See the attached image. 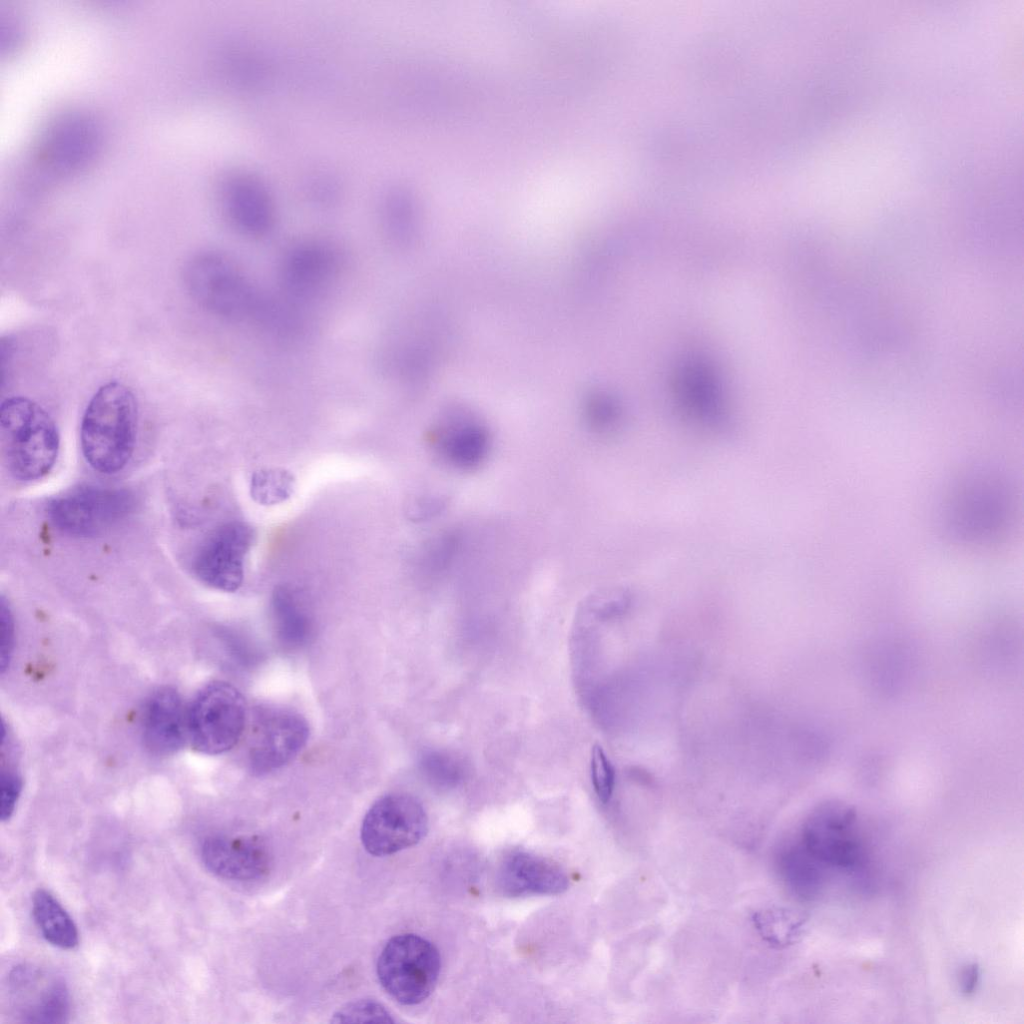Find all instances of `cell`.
Wrapping results in <instances>:
<instances>
[{"mask_svg":"<svg viewBox=\"0 0 1024 1024\" xmlns=\"http://www.w3.org/2000/svg\"><path fill=\"white\" fill-rule=\"evenodd\" d=\"M138 404L121 382L98 388L84 411L80 426L82 453L96 471L114 474L129 462L135 447Z\"/></svg>","mask_w":1024,"mask_h":1024,"instance_id":"obj_1","label":"cell"},{"mask_svg":"<svg viewBox=\"0 0 1024 1024\" xmlns=\"http://www.w3.org/2000/svg\"><path fill=\"white\" fill-rule=\"evenodd\" d=\"M183 277L192 299L222 319L261 323L271 301L234 260L220 252L194 255L186 263Z\"/></svg>","mask_w":1024,"mask_h":1024,"instance_id":"obj_2","label":"cell"},{"mask_svg":"<svg viewBox=\"0 0 1024 1024\" xmlns=\"http://www.w3.org/2000/svg\"><path fill=\"white\" fill-rule=\"evenodd\" d=\"M1 451L4 465L20 481L43 478L53 468L59 434L51 416L35 401L13 396L0 407Z\"/></svg>","mask_w":1024,"mask_h":1024,"instance_id":"obj_3","label":"cell"},{"mask_svg":"<svg viewBox=\"0 0 1024 1024\" xmlns=\"http://www.w3.org/2000/svg\"><path fill=\"white\" fill-rule=\"evenodd\" d=\"M377 976L385 991L403 1005H416L435 989L441 970L437 948L412 933L392 937L377 960Z\"/></svg>","mask_w":1024,"mask_h":1024,"instance_id":"obj_4","label":"cell"},{"mask_svg":"<svg viewBox=\"0 0 1024 1024\" xmlns=\"http://www.w3.org/2000/svg\"><path fill=\"white\" fill-rule=\"evenodd\" d=\"M246 721L241 692L228 682L212 681L195 694L187 709L188 738L200 753L222 754L238 743Z\"/></svg>","mask_w":1024,"mask_h":1024,"instance_id":"obj_5","label":"cell"},{"mask_svg":"<svg viewBox=\"0 0 1024 1024\" xmlns=\"http://www.w3.org/2000/svg\"><path fill=\"white\" fill-rule=\"evenodd\" d=\"M134 506V495L126 489L86 485L54 499L48 517L65 534L89 537L119 524Z\"/></svg>","mask_w":1024,"mask_h":1024,"instance_id":"obj_6","label":"cell"},{"mask_svg":"<svg viewBox=\"0 0 1024 1024\" xmlns=\"http://www.w3.org/2000/svg\"><path fill=\"white\" fill-rule=\"evenodd\" d=\"M427 830L428 817L416 797L407 793H389L369 808L360 836L365 850L380 857L414 846Z\"/></svg>","mask_w":1024,"mask_h":1024,"instance_id":"obj_7","label":"cell"},{"mask_svg":"<svg viewBox=\"0 0 1024 1024\" xmlns=\"http://www.w3.org/2000/svg\"><path fill=\"white\" fill-rule=\"evenodd\" d=\"M802 846L822 865L857 866L863 859L864 849L856 811L840 802L821 805L803 826Z\"/></svg>","mask_w":1024,"mask_h":1024,"instance_id":"obj_8","label":"cell"},{"mask_svg":"<svg viewBox=\"0 0 1024 1024\" xmlns=\"http://www.w3.org/2000/svg\"><path fill=\"white\" fill-rule=\"evenodd\" d=\"M309 726L299 713L282 707L256 709L248 739V765L266 774L293 760L306 745Z\"/></svg>","mask_w":1024,"mask_h":1024,"instance_id":"obj_9","label":"cell"},{"mask_svg":"<svg viewBox=\"0 0 1024 1024\" xmlns=\"http://www.w3.org/2000/svg\"><path fill=\"white\" fill-rule=\"evenodd\" d=\"M253 539L252 528L243 522L221 524L196 550L192 560L195 576L211 588L236 591L243 583L245 560Z\"/></svg>","mask_w":1024,"mask_h":1024,"instance_id":"obj_10","label":"cell"},{"mask_svg":"<svg viewBox=\"0 0 1024 1024\" xmlns=\"http://www.w3.org/2000/svg\"><path fill=\"white\" fill-rule=\"evenodd\" d=\"M99 137L98 125L90 116L65 113L42 132L35 151L37 168L49 176L70 173L93 156Z\"/></svg>","mask_w":1024,"mask_h":1024,"instance_id":"obj_11","label":"cell"},{"mask_svg":"<svg viewBox=\"0 0 1024 1024\" xmlns=\"http://www.w3.org/2000/svg\"><path fill=\"white\" fill-rule=\"evenodd\" d=\"M343 268L340 250L322 240L292 245L280 265V279L289 299L298 302L318 298L337 281Z\"/></svg>","mask_w":1024,"mask_h":1024,"instance_id":"obj_12","label":"cell"},{"mask_svg":"<svg viewBox=\"0 0 1024 1024\" xmlns=\"http://www.w3.org/2000/svg\"><path fill=\"white\" fill-rule=\"evenodd\" d=\"M9 991L17 1017L28 1023H62L69 1014L64 981L37 967L19 965L9 975Z\"/></svg>","mask_w":1024,"mask_h":1024,"instance_id":"obj_13","label":"cell"},{"mask_svg":"<svg viewBox=\"0 0 1024 1024\" xmlns=\"http://www.w3.org/2000/svg\"><path fill=\"white\" fill-rule=\"evenodd\" d=\"M999 480L995 475L978 474L963 484L953 508V527L959 535L985 537L1001 526L1007 493Z\"/></svg>","mask_w":1024,"mask_h":1024,"instance_id":"obj_14","label":"cell"},{"mask_svg":"<svg viewBox=\"0 0 1024 1024\" xmlns=\"http://www.w3.org/2000/svg\"><path fill=\"white\" fill-rule=\"evenodd\" d=\"M201 859L213 874L233 881L260 879L271 866L269 849L256 836H210L201 846Z\"/></svg>","mask_w":1024,"mask_h":1024,"instance_id":"obj_15","label":"cell"},{"mask_svg":"<svg viewBox=\"0 0 1024 1024\" xmlns=\"http://www.w3.org/2000/svg\"><path fill=\"white\" fill-rule=\"evenodd\" d=\"M430 442L442 462L462 471L479 467L491 446L485 426L466 415H452L441 420L432 430Z\"/></svg>","mask_w":1024,"mask_h":1024,"instance_id":"obj_16","label":"cell"},{"mask_svg":"<svg viewBox=\"0 0 1024 1024\" xmlns=\"http://www.w3.org/2000/svg\"><path fill=\"white\" fill-rule=\"evenodd\" d=\"M568 880L558 864L524 851L508 854L498 871V886L509 897L560 894Z\"/></svg>","mask_w":1024,"mask_h":1024,"instance_id":"obj_17","label":"cell"},{"mask_svg":"<svg viewBox=\"0 0 1024 1024\" xmlns=\"http://www.w3.org/2000/svg\"><path fill=\"white\" fill-rule=\"evenodd\" d=\"M187 736V710L180 695L173 688H159L150 695L143 711L145 747L155 755H170L182 747Z\"/></svg>","mask_w":1024,"mask_h":1024,"instance_id":"obj_18","label":"cell"},{"mask_svg":"<svg viewBox=\"0 0 1024 1024\" xmlns=\"http://www.w3.org/2000/svg\"><path fill=\"white\" fill-rule=\"evenodd\" d=\"M222 184L223 208L231 224L247 236L266 235L274 223V209L265 189L246 175H232Z\"/></svg>","mask_w":1024,"mask_h":1024,"instance_id":"obj_19","label":"cell"},{"mask_svg":"<svg viewBox=\"0 0 1024 1024\" xmlns=\"http://www.w3.org/2000/svg\"><path fill=\"white\" fill-rule=\"evenodd\" d=\"M32 914L43 938L55 947L69 950L79 943L77 926L59 901L47 890L32 896Z\"/></svg>","mask_w":1024,"mask_h":1024,"instance_id":"obj_20","label":"cell"},{"mask_svg":"<svg viewBox=\"0 0 1024 1024\" xmlns=\"http://www.w3.org/2000/svg\"><path fill=\"white\" fill-rule=\"evenodd\" d=\"M753 921L762 938L778 947L793 943L800 936L805 924L803 915L779 908L757 912Z\"/></svg>","mask_w":1024,"mask_h":1024,"instance_id":"obj_21","label":"cell"},{"mask_svg":"<svg viewBox=\"0 0 1024 1024\" xmlns=\"http://www.w3.org/2000/svg\"><path fill=\"white\" fill-rule=\"evenodd\" d=\"M272 602L283 635L292 640H301L307 631L308 621L294 593L287 587H278Z\"/></svg>","mask_w":1024,"mask_h":1024,"instance_id":"obj_22","label":"cell"},{"mask_svg":"<svg viewBox=\"0 0 1024 1024\" xmlns=\"http://www.w3.org/2000/svg\"><path fill=\"white\" fill-rule=\"evenodd\" d=\"M293 488L292 476L285 471L267 470L254 474L251 495L262 504H274L289 497Z\"/></svg>","mask_w":1024,"mask_h":1024,"instance_id":"obj_23","label":"cell"},{"mask_svg":"<svg viewBox=\"0 0 1024 1024\" xmlns=\"http://www.w3.org/2000/svg\"><path fill=\"white\" fill-rule=\"evenodd\" d=\"M334 1023H393L390 1012L378 1001L360 999L338 1009L331 1019Z\"/></svg>","mask_w":1024,"mask_h":1024,"instance_id":"obj_24","label":"cell"},{"mask_svg":"<svg viewBox=\"0 0 1024 1024\" xmlns=\"http://www.w3.org/2000/svg\"><path fill=\"white\" fill-rule=\"evenodd\" d=\"M591 779L594 791L603 803L612 797L615 787V769L603 748L596 744L591 751Z\"/></svg>","mask_w":1024,"mask_h":1024,"instance_id":"obj_25","label":"cell"},{"mask_svg":"<svg viewBox=\"0 0 1024 1024\" xmlns=\"http://www.w3.org/2000/svg\"><path fill=\"white\" fill-rule=\"evenodd\" d=\"M0 788V819L2 822H6L15 811L22 791V779L11 769L3 770Z\"/></svg>","mask_w":1024,"mask_h":1024,"instance_id":"obj_26","label":"cell"},{"mask_svg":"<svg viewBox=\"0 0 1024 1024\" xmlns=\"http://www.w3.org/2000/svg\"><path fill=\"white\" fill-rule=\"evenodd\" d=\"M0 629L1 670L4 672L9 664L14 647V621L10 607L4 597L1 598Z\"/></svg>","mask_w":1024,"mask_h":1024,"instance_id":"obj_27","label":"cell"},{"mask_svg":"<svg viewBox=\"0 0 1024 1024\" xmlns=\"http://www.w3.org/2000/svg\"><path fill=\"white\" fill-rule=\"evenodd\" d=\"M448 505L447 496L430 494L412 502L409 512L412 519L425 521L439 515Z\"/></svg>","mask_w":1024,"mask_h":1024,"instance_id":"obj_28","label":"cell"},{"mask_svg":"<svg viewBox=\"0 0 1024 1024\" xmlns=\"http://www.w3.org/2000/svg\"><path fill=\"white\" fill-rule=\"evenodd\" d=\"M981 971L980 967L975 962L964 964L958 976L959 990L964 996L973 995L980 982Z\"/></svg>","mask_w":1024,"mask_h":1024,"instance_id":"obj_29","label":"cell"}]
</instances>
